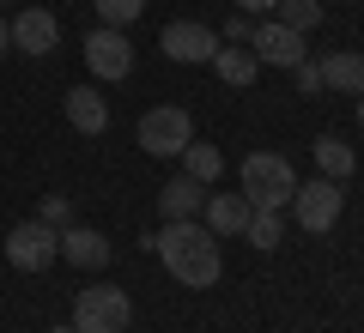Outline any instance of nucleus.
<instances>
[{"instance_id": "nucleus-11", "label": "nucleus", "mask_w": 364, "mask_h": 333, "mask_svg": "<svg viewBox=\"0 0 364 333\" xmlns=\"http://www.w3.org/2000/svg\"><path fill=\"white\" fill-rule=\"evenodd\" d=\"M61 261H73V267H85V273L109 267V236L91 231V224H67L61 231Z\"/></svg>"}, {"instance_id": "nucleus-9", "label": "nucleus", "mask_w": 364, "mask_h": 333, "mask_svg": "<svg viewBox=\"0 0 364 333\" xmlns=\"http://www.w3.org/2000/svg\"><path fill=\"white\" fill-rule=\"evenodd\" d=\"M13 49L18 55H49L61 49V18L49 6H18L13 13Z\"/></svg>"}, {"instance_id": "nucleus-8", "label": "nucleus", "mask_w": 364, "mask_h": 333, "mask_svg": "<svg viewBox=\"0 0 364 333\" xmlns=\"http://www.w3.org/2000/svg\"><path fill=\"white\" fill-rule=\"evenodd\" d=\"M85 67L97 79H109V85H116V79H128L134 73V43H128V31H116V25H97L85 37Z\"/></svg>"}, {"instance_id": "nucleus-19", "label": "nucleus", "mask_w": 364, "mask_h": 333, "mask_svg": "<svg viewBox=\"0 0 364 333\" xmlns=\"http://www.w3.org/2000/svg\"><path fill=\"white\" fill-rule=\"evenodd\" d=\"M243 236H249V249H261V255H267V249L286 243V218L267 212V206H255V212H249V224H243Z\"/></svg>"}, {"instance_id": "nucleus-20", "label": "nucleus", "mask_w": 364, "mask_h": 333, "mask_svg": "<svg viewBox=\"0 0 364 333\" xmlns=\"http://www.w3.org/2000/svg\"><path fill=\"white\" fill-rule=\"evenodd\" d=\"M273 13H279V25H291V31H316L322 25V0H273Z\"/></svg>"}, {"instance_id": "nucleus-10", "label": "nucleus", "mask_w": 364, "mask_h": 333, "mask_svg": "<svg viewBox=\"0 0 364 333\" xmlns=\"http://www.w3.org/2000/svg\"><path fill=\"white\" fill-rule=\"evenodd\" d=\"M249 49H255L261 67H286V73H291V67L304 61V31H291V25H279V18H267V25H255Z\"/></svg>"}, {"instance_id": "nucleus-4", "label": "nucleus", "mask_w": 364, "mask_h": 333, "mask_svg": "<svg viewBox=\"0 0 364 333\" xmlns=\"http://www.w3.org/2000/svg\"><path fill=\"white\" fill-rule=\"evenodd\" d=\"M55 261H61V231L55 224H43V218L13 224V236H6V267L13 273H49Z\"/></svg>"}, {"instance_id": "nucleus-16", "label": "nucleus", "mask_w": 364, "mask_h": 333, "mask_svg": "<svg viewBox=\"0 0 364 333\" xmlns=\"http://www.w3.org/2000/svg\"><path fill=\"white\" fill-rule=\"evenodd\" d=\"M213 73L225 79V85H255L261 79V61H255V49H243V43H219V55H213Z\"/></svg>"}, {"instance_id": "nucleus-1", "label": "nucleus", "mask_w": 364, "mask_h": 333, "mask_svg": "<svg viewBox=\"0 0 364 333\" xmlns=\"http://www.w3.org/2000/svg\"><path fill=\"white\" fill-rule=\"evenodd\" d=\"M146 249H152L158 261H164V273L176 285H188V291H207V285H219L225 261H219V236L200 224V218H170L164 231L140 236Z\"/></svg>"}, {"instance_id": "nucleus-18", "label": "nucleus", "mask_w": 364, "mask_h": 333, "mask_svg": "<svg viewBox=\"0 0 364 333\" xmlns=\"http://www.w3.org/2000/svg\"><path fill=\"white\" fill-rule=\"evenodd\" d=\"M182 176H195L200 188H213V182L225 176V158H219V146H200V140H188V146H182Z\"/></svg>"}, {"instance_id": "nucleus-25", "label": "nucleus", "mask_w": 364, "mask_h": 333, "mask_svg": "<svg viewBox=\"0 0 364 333\" xmlns=\"http://www.w3.org/2000/svg\"><path fill=\"white\" fill-rule=\"evenodd\" d=\"M237 13H249V18H255V13H273V0H237Z\"/></svg>"}, {"instance_id": "nucleus-24", "label": "nucleus", "mask_w": 364, "mask_h": 333, "mask_svg": "<svg viewBox=\"0 0 364 333\" xmlns=\"http://www.w3.org/2000/svg\"><path fill=\"white\" fill-rule=\"evenodd\" d=\"M249 37H255V18H249V13H237L231 25L219 31V43H243V49H249Z\"/></svg>"}, {"instance_id": "nucleus-29", "label": "nucleus", "mask_w": 364, "mask_h": 333, "mask_svg": "<svg viewBox=\"0 0 364 333\" xmlns=\"http://www.w3.org/2000/svg\"><path fill=\"white\" fill-rule=\"evenodd\" d=\"M0 6H6V0H0Z\"/></svg>"}, {"instance_id": "nucleus-14", "label": "nucleus", "mask_w": 364, "mask_h": 333, "mask_svg": "<svg viewBox=\"0 0 364 333\" xmlns=\"http://www.w3.org/2000/svg\"><path fill=\"white\" fill-rule=\"evenodd\" d=\"M200 206H207V188H200L195 176H170L164 188H158V212H164V224H170V218H200Z\"/></svg>"}, {"instance_id": "nucleus-6", "label": "nucleus", "mask_w": 364, "mask_h": 333, "mask_svg": "<svg viewBox=\"0 0 364 333\" xmlns=\"http://www.w3.org/2000/svg\"><path fill=\"white\" fill-rule=\"evenodd\" d=\"M140 152L152 158H182V146L195 140V121H188V109H176V103H164V109H146L140 116Z\"/></svg>"}, {"instance_id": "nucleus-23", "label": "nucleus", "mask_w": 364, "mask_h": 333, "mask_svg": "<svg viewBox=\"0 0 364 333\" xmlns=\"http://www.w3.org/2000/svg\"><path fill=\"white\" fill-rule=\"evenodd\" d=\"M291 79H298V97H322V67H316L310 55H304V61L291 67Z\"/></svg>"}, {"instance_id": "nucleus-2", "label": "nucleus", "mask_w": 364, "mask_h": 333, "mask_svg": "<svg viewBox=\"0 0 364 333\" xmlns=\"http://www.w3.org/2000/svg\"><path fill=\"white\" fill-rule=\"evenodd\" d=\"M291 194H298V170H291V158H279V152H249L243 158V200L249 206L286 212Z\"/></svg>"}, {"instance_id": "nucleus-12", "label": "nucleus", "mask_w": 364, "mask_h": 333, "mask_svg": "<svg viewBox=\"0 0 364 333\" xmlns=\"http://www.w3.org/2000/svg\"><path fill=\"white\" fill-rule=\"evenodd\" d=\"M249 212H255V206H249L243 194H207V206H200V224H207L213 236H243Z\"/></svg>"}, {"instance_id": "nucleus-5", "label": "nucleus", "mask_w": 364, "mask_h": 333, "mask_svg": "<svg viewBox=\"0 0 364 333\" xmlns=\"http://www.w3.org/2000/svg\"><path fill=\"white\" fill-rule=\"evenodd\" d=\"M340 212H346V194H340L334 176H310V182H298V194H291V218H298L310 236L334 231Z\"/></svg>"}, {"instance_id": "nucleus-22", "label": "nucleus", "mask_w": 364, "mask_h": 333, "mask_svg": "<svg viewBox=\"0 0 364 333\" xmlns=\"http://www.w3.org/2000/svg\"><path fill=\"white\" fill-rule=\"evenodd\" d=\"M37 218H43V224H55V231H67V224H73V200H67V194H43Z\"/></svg>"}, {"instance_id": "nucleus-21", "label": "nucleus", "mask_w": 364, "mask_h": 333, "mask_svg": "<svg viewBox=\"0 0 364 333\" xmlns=\"http://www.w3.org/2000/svg\"><path fill=\"white\" fill-rule=\"evenodd\" d=\"M91 6H97V25H116V31H128L146 13V0H91Z\"/></svg>"}, {"instance_id": "nucleus-3", "label": "nucleus", "mask_w": 364, "mask_h": 333, "mask_svg": "<svg viewBox=\"0 0 364 333\" xmlns=\"http://www.w3.org/2000/svg\"><path fill=\"white\" fill-rule=\"evenodd\" d=\"M128 321H134V303L116 285H85L73 297V327L79 333H128Z\"/></svg>"}, {"instance_id": "nucleus-15", "label": "nucleus", "mask_w": 364, "mask_h": 333, "mask_svg": "<svg viewBox=\"0 0 364 333\" xmlns=\"http://www.w3.org/2000/svg\"><path fill=\"white\" fill-rule=\"evenodd\" d=\"M67 121H73L79 133H104L109 128V103L97 97V85H73L67 91Z\"/></svg>"}, {"instance_id": "nucleus-28", "label": "nucleus", "mask_w": 364, "mask_h": 333, "mask_svg": "<svg viewBox=\"0 0 364 333\" xmlns=\"http://www.w3.org/2000/svg\"><path fill=\"white\" fill-rule=\"evenodd\" d=\"M358 133H364V97H358Z\"/></svg>"}, {"instance_id": "nucleus-7", "label": "nucleus", "mask_w": 364, "mask_h": 333, "mask_svg": "<svg viewBox=\"0 0 364 333\" xmlns=\"http://www.w3.org/2000/svg\"><path fill=\"white\" fill-rule=\"evenodd\" d=\"M158 49H164L170 61H182V67H200V61L219 55V31L200 25V18H170V25L158 31Z\"/></svg>"}, {"instance_id": "nucleus-17", "label": "nucleus", "mask_w": 364, "mask_h": 333, "mask_svg": "<svg viewBox=\"0 0 364 333\" xmlns=\"http://www.w3.org/2000/svg\"><path fill=\"white\" fill-rule=\"evenodd\" d=\"M310 152H316V170H322V176H334V182H352V170H358V158H352V146L340 140V133H322Z\"/></svg>"}, {"instance_id": "nucleus-26", "label": "nucleus", "mask_w": 364, "mask_h": 333, "mask_svg": "<svg viewBox=\"0 0 364 333\" xmlns=\"http://www.w3.org/2000/svg\"><path fill=\"white\" fill-rule=\"evenodd\" d=\"M0 55H13V25L0 18Z\"/></svg>"}, {"instance_id": "nucleus-13", "label": "nucleus", "mask_w": 364, "mask_h": 333, "mask_svg": "<svg viewBox=\"0 0 364 333\" xmlns=\"http://www.w3.org/2000/svg\"><path fill=\"white\" fill-rule=\"evenodd\" d=\"M322 91H346V97H364V55L358 49H334L322 55Z\"/></svg>"}, {"instance_id": "nucleus-27", "label": "nucleus", "mask_w": 364, "mask_h": 333, "mask_svg": "<svg viewBox=\"0 0 364 333\" xmlns=\"http://www.w3.org/2000/svg\"><path fill=\"white\" fill-rule=\"evenodd\" d=\"M49 333H79V327H73V321H67V327H49Z\"/></svg>"}]
</instances>
